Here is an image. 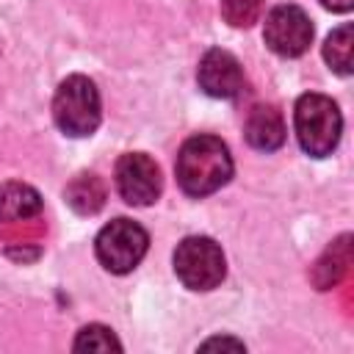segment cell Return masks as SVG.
Segmentation results:
<instances>
[{
    "label": "cell",
    "instance_id": "obj_2",
    "mask_svg": "<svg viewBox=\"0 0 354 354\" xmlns=\"http://www.w3.org/2000/svg\"><path fill=\"white\" fill-rule=\"evenodd\" d=\"M293 124H296V136H299L301 149L313 158L329 155L337 147L340 130H343V119H340L337 105L324 94L299 97L296 111H293Z\"/></svg>",
    "mask_w": 354,
    "mask_h": 354
},
{
    "label": "cell",
    "instance_id": "obj_8",
    "mask_svg": "<svg viewBox=\"0 0 354 354\" xmlns=\"http://www.w3.org/2000/svg\"><path fill=\"white\" fill-rule=\"evenodd\" d=\"M199 86L205 88V94L218 97V100H230L238 97L243 88V69L238 64V58L227 50H207L199 61Z\"/></svg>",
    "mask_w": 354,
    "mask_h": 354
},
{
    "label": "cell",
    "instance_id": "obj_14",
    "mask_svg": "<svg viewBox=\"0 0 354 354\" xmlns=\"http://www.w3.org/2000/svg\"><path fill=\"white\" fill-rule=\"evenodd\" d=\"M119 348H122V343L102 324H88L75 337V351H119Z\"/></svg>",
    "mask_w": 354,
    "mask_h": 354
},
{
    "label": "cell",
    "instance_id": "obj_5",
    "mask_svg": "<svg viewBox=\"0 0 354 354\" xmlns=\"http://www.w3.org/2000/svg\"><path fill=\"white\" fill-rule=\"evenodd\" d=\"M147 246H149L147 230L130 218H113L111 224H105L100 230V235L94 241L97 260L111 274L133 271L141 263V257L147 254Z\"/></svg>",
    "mask_w": 354,
    "mask_h": 354
},
{
    "label": "cell",
    "instance_id": "obj_9",
    "mask_svg": "<svg viewBox=\"0 0 354 354\" xmlns=\"http://www.w3.org/2000/svg\"><path fill=\"white\" fill-rule=\"evenodd\" d=\"M243 133L254 149L271 152V149H279L285 144V119L274 105H257L246 116Z\"/></svg>",
    "mask_w": 354,
    "mask_h": 354
},
{
    "label": "cell",
    "instance_id": "obj_12",
    "mask_svg": "<svg viewBox=\"0 0 354 354\" xmlns=\"http://www.w3.org/2000/svg\"><path fill=\"white\" fill-rule=\"evenodd\" d=\"M346 266H348V235H343L340 241H335L329 246V252L318 260V266L313 268V282L321 290H326V288H332L337 282V277L346 271Z\"/></svg>",
    "mask_w": 354,
    "mask_h": 354
},
{
    "label": "cell",
    "instance_id": "obj_4",
    "mask_svg": "<svg viewBox=\"0 0 354 354\" xmlns=\"http://www.w3.org/2000/svg\"><path fill=\"white\" fill-rule=\"evenodd\" d=\"M174 271L185 288L210 290L227 274L224 252L213 238H205V235L183 238L174 249Z\"/></svg>",
    "mask_w": 354,
    "mask_h": 354
},
{
    "label": "cell",
    "instance_id": "obj_6",
    "mask_svg": "<svg viewBox=\"0 0 354 354\" xmlns=\"http://www.w3.org/2000/svg\"><path fill=\"white\" fill-rule=\"evenodd\" d=\"M116 188L127 205H152L160 196L163 177L158 163L144 152H127L116 163Z\"/></svg>",
    "mask_w": 354,
    "mask_h": 354
},
{
    "label": "cell",
    "instance_id": "obj_10",
    "mask_svg": "<svg viewBox=\"0 0 354 354\" xmlns=\"http://www.w3.org/2000/svg\"><path fill=\"white\" fill-rule=\"evenodd\" d=\"M41 210V196L36 188L25 183L0 185V221H22L33 218Z\"/></svg>",
    "mask_w": 354,
    "mask_h": 354
},
{
    "label": "cell",
    "instance_id": "obj_17",
    "mask_svg": "<svg viewBox=\"0 0 354 354\" xmlns=\"http://www.w3.org/2000/svg\"><path fill=\"white\" fill-rule=\"evenodd\" d=\"M321 3H324L329 11H340V14H343V11H351V6H354V0H321Z\"/></svg>",
    "mask_w": 354,
    "mask_h": 354
},
{
    "label": "cell",
    "instance_id": "obj_11",
    "mask_svg": "<svg viewBox=\"0 0 354 354\" xmlns=\"http://www.w3.org/2000/svg\"><path fill=\"white\" fill-rule=\"evenodd\" d=\"M69 207L80 216H94L105 205V185L97 174H77L64 191Z\"/></svg>",
    "mask_w": 354,
    "mask_h": 354
},
{
    "label": "cell",
    "instance_id": "obj_16",
    "mask_svg": "<svg viewBox=\"0 0 354 354\" xmlns=\"http://www.w3.org/2000/svg\"><path fill=\"white\" fill-rule=\"evenodd\" d=\"M202 348H235V351H243V343L241 340H230V337H213V340H205Z\"/></svg>",
    "mask_w": 354,
    "mask_h": 354
},
{
    "label": "cell",
    "instance_id": "obj_1",
    "mask_svg": "<svg viewBox=\"0 0 354 354\" xmlns=\"http://www.w3.org/2000/svg\"><path fill=\"white\" fill-rule=\"evenodd\" d=\"M177 183L191 196H207L232 177V158L221 138L194 136L177 152Z\"/></svg>",
    "mask_w": 354,
    "mask_h": 354
},
{
    "label": "cell",
    "instance_id": "obj_13",
    "mask_svg": "<svg viewBox=\"0 0 354 354\" xmlns=\"http://www.w3.org/2000/svg\"><path fill=\"white\" fill-rule=\"evenodd\" d=\"M324 58L337 75H351V58H354V36L351 25H340L332 30L324 41Z\"/></svg>",
    "mask_w": 354,
    "mask_h": 354
},
{
    "label": "cell",
    "instance_id": "obj_3",
    "mask_svg": "<svg viewBox=\"0 0 354 354\" xmlns=\"http://www.w3.org/2000/svg\"><path fill=\"white\" fill-rule=\"evenodd\" d=\"M53 116H55V124L61 127V133H66L72 138L91 136L100 124V91H97V86L83 75L66 77L55 91Z\"/></svg>",
    "mask_w": 354,
    "mask_h": 354
},
{
    "label": "cell",
    "instance_id": "obj_7",
    "mask_svg": "<svg viewBox=\"0 0 354 354\" xmlns=\"http://www.w3.org/2000/svg\"><path fill=\"white\" fill-rule=\"evenodd\" d=\"M266 44L285 58L301 55L310 41H313V25L310 17L299 6H277L266 17V30H263Z\"/></svg>",
    "mask_w": 354,
    "mask_h": 354
},
{
    "label": "cell",
    "instance_id": "obj_15",
    "mask_svg": "<svg viewBox=\"0 0 354 354\" xmlns=\"http://www.w3.org/2000/svg\"><path fill=\"white\" fill-rule=\"evenodd\" d=\"M263 11V0H221V17L232 28H249L257 22Z\"/></svg>",
    "mask_w": 354,
    "mask_h": 354
}]
</instances>
